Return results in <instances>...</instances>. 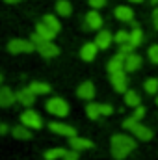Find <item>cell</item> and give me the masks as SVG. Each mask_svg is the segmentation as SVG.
<instances>
[{"label":"cell","mask_w":158,"mask_h":160,"mask_svg":"<svg viewBox=\"0 0 158 160\" xmlns=\"http://www.w3.org/2000/svg\"><path fill=\"white\" fill-rule=\"evenodd\" d=\"M136 149V140L126 134H116L112 136V157L116 160L126 158Z\"/></svg>","instance_id":"cell-1"},{"label":"cell","mask_w":158,"mask_h":160,"mask_svg":"<svg viewBox=\"0 0 158 160\" xmlns=\"http://www.w3.org/2000/svg\"><path fill=\"white\" fill-rule=\"evenodd\" d=\"M47 112H50L58 118H65L69 114V104L62 97H52L47 101Z\"/></svg>","instance_id":"cell-2"},{"label":"cell","mask_w":158,"mask_h":160,"mask_svg":"<svg viewBox=\"0 0 158 160\" xmlns=\"http://www.w3.org/2000/svg\"><path fill=\"white\" fill-rule=\"evenodd\" d=\"M7 50L11 54H21V52H34L36 50V43L30 39V41H24V39H11L7 43Z\"/></svg>","instance_id":"cell-3"},{"label":"cell","mask_w":158,"mask_h":160,"mask_svg":"<svg viewBox=\"0 0 158 160\" xmlns=\"http://www.w3.org/2000/svg\"><path fill=\"white\" fill-rule=\"evenodd\" d=\"M21 123L26 125L28 128H41V127H43L41 116L37 112H34V110H26V112L21 116Z\"/></svg>","instance_id":"cell-4"},{"label":"cell","mask_w":158,"mask_h":160,"mask_svg":"<svg viewBox=\"0 0 158 160\" xmlns=\"http://www.w3.org/2000/svg\"><path fill=\"white\" fill-rule=\"evenodd\" d=\"M36 50L39 52L43 58H54V56L60 54V48H58L52 41H47V39H43L41 43H37V45H36Z\"/></svg>","instance_id":"cell-5"},{"label":"cell","mask_w":158,"mask_h":160,"mask_svg":"<svg viewBox=\"0 0 158 160\" xmlns=\"http://www.w3.org/2000/svg\"><path fill=\"white\" fill-rule=\"evenodd\" d=\"M48 128H50L52 132L60 134V136H67V138H71V136H77V130H75V127H71V125H65V123H60V121H50V123H48Z\"/></svg>","instance_id":"cell-6"},{"label":"cell","mask_w":158,"mask_h":160,"mask_svg":"<svg viewBox=\"0 0 158 160\" xmlns=\"http://www.w3.org/2000/svg\"><path fill=\"white\" fill-rule=\"evenodd\" d=\"M112 77V86H114V89L117 91V93H125L128 88V78H126V75H125V71H117V73H112L110 75Z\"/></svg>","instance_id":"cell-7"},{"label":"cell","mask_w":158,"mask_h":160,"mask_svg":"<svg viewBox=\"0 0 158 160\" xmlns=\"http://www.w3.org/2000/svg\"><path fill=\"white\" fill-rule=\"evenodd\" d=\"M140 67H141V56L136 54V52L126 54V58H125V71L134 73V71H138Z\"/></svg>","instance_id":"cell-8"},{"label":"cell","mask_w":158,"mask_h":160,"mask_svg":"<svg viewBox=\"0 0 158 160\" xmlns=\"http://www.w3.org/2000/svg\"><path fill=\"white\" fill-rule=\"evenodd\" d=\"M17 102H21L22 106H32V104L36 102V93H34L30 88L19 89V91H17Z\"/></svg>","instance_id":"cell-9"},{"label":"cell","mask_w":158,"mask_h":160,"mask_svg":"<svg viewBox=\"0 0 158 160\" xmlns=\"http://www.w3.org/2000/svg\"><path fill=\"white\" fill-rule=\"evenodd\" d=\"M130 132H132L138 140H143V142H149V140L153 138V130H151L149 127H145V125H140V121L130 128Z\"/></svg>","instance_id":"cell-10"},{"label":"cell","mask_w":158,"mask_h":160,"mask_svg":"<svg viewBox=\"0 0 158 160\" xmlns=\"http://www.w3.org/2000/svg\"><path fill=\"white\" fill-rule=\"evenodd\" d=\"M77 95H78L80 99L91 101L95 97V86H93V82H82L78 86V89H77Z\"/></svg>","instance_id":"cell-11"},{"label":"cell","mask_w":158,"mask_h":160,"mask_svg":"<svg viewBox=\"0 0 158 160\" xmlns=\"http://www.w3.org/2000/svg\"><path fill=\"white\" fill-rule=\"evenodd\" d=\"M125 58H126V56L119 52V54H116V56L108 62L106 67H108V73H110V75H112V73H117V71H125Z\"/></svg>","instance_id":"cell-12"},{"label":"cell","mask_w":158,"mask_h":160,"mask_svg":"<svg viewBox=\"0 0 158 160\" xmlns=\"http://www.w3.org/2000/svg\"><path fill=\"white\" fill-rule=\"evenodd\" d=\"M17 101V93H13L9 88H0V106L7 108Z\"/></svg>","instance_id":"cell-13"},{"label":"cell","mask_w":158,"mask_h":160,"mask_svg":"<svg viewBox=\"0 0 158 160\" xmlns=\"http://www.w3.org/2000/svg\"><path fill=\"white\" fill-rule=\"evenodd\" d=\"M97 50H99L97 43H86L82 47V50H80V56H82L84 62H93L95 56H97Z\"/></svg>","instance_id":"cell-14"},{"label":"cell","mask_w":158,"mask_h":160,"mask_svg":"<svg viewBox=\"0 0 158 160\" xmlns=\"http://www.w3.org/2000/svg\"><path fill=\"white\" fill-rule=\"evenodd\" d=\"M69 145L71 149H77V151H84V149H89L93 147V142L87 140V138H78V136H71L69 138Z\"/></svg>","instance_id":"cell-15"},{"label":"cell","mask_w":158,"mask_h":160,"mask_svg":"<svg viewBox=\"0 0 158 160\" xmlns=\"http://www.w3.org/2000/svg\"><path fill=\"white\" fill-rule=\"evenodd\" d=\"M86 26L91 28V30H99V28L102 26V17H101L95 9L89 11V13L86 15Z\"/></svg>","instance_id":"cell-16"},{"label":"cell","mask_w":158,"mask_h":160,"mask_svg":"<svg viewBox=\"0 0 158 160\" xmlns=\"http://www.w3.org/2000/svg\"><path fill=\"white\" fill-rule=\"evenodd\" d=\"M112 39H114V36H112L108 30H102V32H99V34H97V38H95V43H97V47H99V48L106 50V48L110 47Z\"/></svg>","instance_id":"cell-17"},{"label":"cell","mask_w":158,"mask_h":160,"mask_svg":"<svg viewBox=\"0 0 158 160\" xmlns=\"http://www.w3.org/2000/svg\"><path fill=\"white\" fill-rule=\"evenodd\" d=\"M36 32L39 34L43 39H47V41H52L54 38H56V34H58V32H54V30H52L50 26H47V24H45L43 21L36 24Z\"/></svg>","instance_id":"cell-18"},{"label":"cell","mask_w":158,"mask_h":160,"mask_svg":"<svg viewBox=\"0 0 158 160\" xmlns=\"http://www.w3.org/2000/svg\"><path fill=\"white\" fill-rule=\"evenodd\" d=\"M11 134H13V138L15 140H30L32 138V132H30V128L26 127V125H17V127H13L11 128Z\"/></svg>","instance_id":"cell-19"},{"label":"cell","mask_w":158,"mask_h":160,"mask_svg":"<svg viewBox=\"0 0 158 160\" xmlns=\"http://www.w3.org/2000/svg\"><path fill=\"white\" fill-rule=\"evenodd\" d=\"M116 17H117L119 21H123V22H132L134 11L128 6H119V8H116Z\"/></svg>","instance_id":"cell-20"},{"label":"cell","mask_w":158,"mask_h":160,"mask_svg":"<svg viewBox=\"0 0 158 160\" xmlns=\"http://www.w3.org/2000/svg\"><path fill=\"white\" fill-rule=\"evenodd\" d=\"M141 41H143V32L140 30V26L136 22H132V32H130L128 43H132L134 47H138V45H141Z\"/></svg>","instance_id":"cell-21"},{"label":"cell","mask_w":158,"mask_h":160,"mask_svg":"<svg viewBox=\"0 0 158 160\" xmlns=\"http://www.w3.org/2000/svg\"><path fill=\"white\" fill-rule=\"evenodd\" d=\"M56 11H58V15H62V17H69V15L73 13V8H71V4H69L67 0H58V2H56Z\"/></svg>","instance_id":"cell-22"},{"label":"cell","mask_w":158,"mask_h":160,"mask_svg":"<svg viewBox=\"0 0 158 160\" xmlns=\"http://www.w3.org/2000/svg\"><path fill=\"white\" fill-rule=\"evenodd\" d=\"M125 102H126L128 106L136 108V106H140L141 99H140V95H138L136 91H132V89H126V91H125Z\"/></svg>","instance_id":"cell-23"},{"label":"cell","mask_w":158,"mask_h":160,"mask_svg":"<svg viewBox=\"0 0 158 160\" xmlns=\"http://www.w3.org/2000/svg\"><path fill=\"white\" fill-rule=\"evenodd\" d=\"M28 88H30L36 95H47V93H50V86H48L47 82H32Z\"/></svg>","instance_id":"cell-24"},{"label":"cell","mask_w":158,"mask_h":160,"mask_svg":"<svg viewBox=\"0 0 158 160\" xmlns=\"http://www.w3.org/2000/svg\"><path fill=\"white\" fill-rule=\"evenodd\" d=\"M65 153H67V149H63V147H54V149H48L43 157H45V160H58V158H63Z\"/></svg>","instance_id":"cell-25"},{"label":"cell","mask_w":158,"mask_h":160,"mask_svg":"<svg viewBox=\"0 0 158 160\" xmlns=\"http://www.w3.org/2000/svg\"><path fill=\"white\" fill-rule=\"evenodd\" d=\"M86 114H87L89 119H99V116H102V112H101V104H97V102H89V104L86 106Z\"/></svg>","instance_id":"cell-26"},{"label":"cell","mask_w":158,"mask_h":160,"mask_svg":"<svg viewBox=\"0 0 158 160\" xmlns=\"http://www.w3.org/2000/svg\"><path fill=\"white\" fill-rule=\"evenodd\" d=\"M43 22H45L47 26H50L54 32H60V30H62V24H60V21H58L54 15H45V17H43Z\"/></svg>","instance_id":"cell-27"},{"label":"cell","mask_w":158,"mask_h":160,"mask_svg":"<svg viewBox=\"0 0 158 160\" xmlns=\"http://www.w3.org/2000/svg\"><path fill=\"white\" fill-rule=\"evenodd\" d=\"M145 91H147L149 95H155V93H158V80L156 78L145 80Z\"/></svg>","instance_id":"cell-28"},{"label":"cell","mask_w":158,"mask_h":160,"mask_svg":"<svg viewBox=\"0 0 158 160\" xmlns=\"http://www.w3.org/2000/svg\"><path fill=\"white\" fill-rule=\"evenodd\" d=\"M128 38H130V34L128 32H125V30H119L117 34L114 36V39H116V43H128Z\"/></svg>","instance_id":"cell-29"},{"label":"cell","mask_w":158,"mask_h":160,"mask_svg":"<svg viewBox=\"0 0 158 160\" xmlns=\"http://www.w3.org/2000/svg\"><path fill=\"white\" fill-rule=\"evenodd\" d=\"M134 48H136V47H134L132 43H121V45H119V52H121V54H125V56H126V54H130Z\"/></svg>","instance_id":"cell-30"},{"label":"cell","mask_w":158,"mask_h":160,"mask_svg":"<svg viewBox=\"0 0 158 160\" xmlns=\"http://www.w3.org/2000/svg\"><path fill=\"white\" fill-rule=\"evenodd\" d=\"M149 60H151L153 63H158V45L149 47Z\"/></svg>","instance_id":"cell-31"},{"label":"cell","mask_w":158,"mask_h":160,"mask_svg":"<svg viewBox=\"0 0 158 160\" xmlns=\"http://www.w3.org/2000/svg\"><path fill=\"white\" fill-rule=\"evenodd\" d=\"M63 160H80L78 158V151H77V149L67 151V153H65V157H63Z\"/></svg>","instance_id":"cell-32"},{"label":"cell","mask_w":158,"mask_h":160,"mask_svg":"<svg viewBox=\"0 0 158 160\" xmlns=\"http://www.w3.org/2000/svg\"><path fill=\"white\" fill-rule=\"evenodd\" d=\"M143 116H145V108H143L141 104H140V106H136V110H134V116H132V118H136V119L140 121Z\"/></svg>","instance_id":"cell-33"},{"label":"cell","mask_w":158,"mask_h":160,"mask_svg":"<svg viewBox=\"0 0 158 160\" xmlns=\"http://www.w3.org/2000/svg\"><path fill=\"white\" fill-rule=\"evenodd\" d=\"M89 6L93 9H99V8H104L106 6V0H89Z\"/></svg>","instance_id":"cell-34"},{"label":"cell","mask_w":158,"mask_h":160,"mask_svg":"<svg viewBox=\"0 0 158 160\" xmlns=\"http://www.w3.org/2000/svg\"><path fill=\"white\" fill-rule=\"evenodd\" d=\"M101 112H102V116H112L114 114V108L110 104H101Z\"/></svg>","instance_id":"cell-35"},{"label":"cell","mask_w":158,"mask_h":160,"mask_svg":"<svg viewBox=\"0 0 158 160\" xmlns=\"http://www.w3.org/2000/svg\"><path fill=\"white\" fill-rule=\"evenodd\" d=\"M153 24H155V28L158 30V8L153 11Z\"/></svg>","instance_id":"cell-36"},{"label":"cell","mask_w":158,"mask_h":160,"mask_svg":"<svg viewBox=\"0 0 158 160\" xmlns=\"http://www.w3.org/2000/svg\"><path fill=\"white\" fill-rule=\"evenodd\" d=\"M6 132H7V125L0 123V134H6Z\"/></svg>","instance_id":"cell-37"},{"label":"cell","mask_w":158,"mask_h":160,"mask_svg":"<svg viewBox=\"0 0 158 160\" xmlns=\"http://www.w3.org/2000/svg\"><path fill=\"white\" fill-rule=\"evenodd\" d=\"M6 4H17V2H21V0H4Z\"/></svg>","instance_id":"cell-38"},{"label":"cell","mask_w":158,"mask_h":160,"mask_svg":"<svg viewBox=\"0 0 158 160\" xmlns=\"http://www.w3.org/2000/svg\"><path fill=\"white\" fill-rule=\"evenodd\" d=\"M151 2H153V4H156V6H158V0H151Z\"/></svg>","instance_id":"cell-39"},{"label":"cell","mask_w":158,"mask_h":160,"mask_svg":"<svg viewBox=\"0 0 158 160\" xmlns=\"http://www.w3.org/2000/svg\"><path fill=\"white\" fill-rule=\"evenodd\" d=\"M130 2H143V0H130Z\"/></svg>","instance_id":"cell-40"},{"label":"cell","mask_w":158,"mask_h":160,"mask_svg":"<svg viewBox=\"0 0 158 160\" xmlns=\"http://www.w3.org/2000/svg\"><path fill=\"white\" fill-rule=\"evenodd\" d=\"M0 82H2V75H0Z\"/></svg>","instance_id":"cell-41"},{"label":"cell","mask_w":158,"mask_h":160,"mask_svg":"<svg viewBox=\"0 0 158 160\" xmlns=\"http://www.w3.org/2000/svg\"><path fill=\"white\" fill-rule=\"evenodd\" d=\"M156 102H158V97H156Z\"/></svg>","instance_id":"cell-42"}]
</instances>
